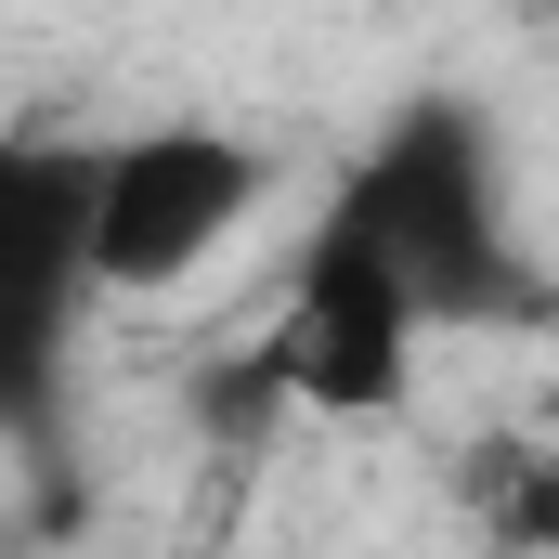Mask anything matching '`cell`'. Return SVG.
<instances>
[{"label": "cell", "instance_id": "cell-1", "mask_svg": "<svg viewBox=\"0 0 559 559\" xmlns=\"http://www.w3.org/2000/svg\"><path fill=\"white\" fill-rule=\"evenodd\" d=\"M338 209L391 248V274L417 286L429 325H521V312H547V286L521 261V235H508V195H495V131L468 105H404L352 156Z\"/></svg>", "mask_w": 559, "mask_h": 559}, {"label": "cell", "instance_id": "cell-2", "mask_svg": "<svg viewBox=\"0 0 559 559\" xmlns=\"http://www.w3.org/2000/svg\"><path fill=\"white\" fill-rule=\"evenodd\" d=\"M417 338H429V312L391 274V248L352 209H325L299 274H286V312L261 325V378H274V404H312V417H404Z\"/></svg>", "mask_w": 559, "mask_h": 559}, {"label": "cell", "instance_id": "cell-3", "mask_svg": "<svg viewBox=\"0 0 559 559\" xmlns=\"http://www.w3.org/2000/svg\"><path fill=\"white\" fill-rule=\"evenodd\" d=\"M92 299V143H0V429H52Z\"/></svg>", "mask_w": 559, "mask_h": 559}, {"label": "cell", "instance_id": "cell-4", "mask_svg": "<svg viewBox=\"0 0 559 559\" xmlns=\"http://www.w3.org/2000/svg\"><path fill=\"white\" fill-rule=\"evenodd\" d=\"M274 195V156L235 131H131V143H92V286L118 299H156L182 286L248 209Z\"/></svg>", "mask_w": 559, "mask_h": 559}, {"label": "cell", "instance_id": "cell-5", "mask_svg": "<svg viewBox=\"0 0 559 559\" xmlns=\"http://www.w3.org/2000/svg\"><path fill=\"white\" fill-rule=\"evenodd\" d=\"M468 508H481V547L495 559H559V455L547 442H495L468 468Z\"/></svg>", "mask_w": 559, "mask_h": 559}]
</instances>
